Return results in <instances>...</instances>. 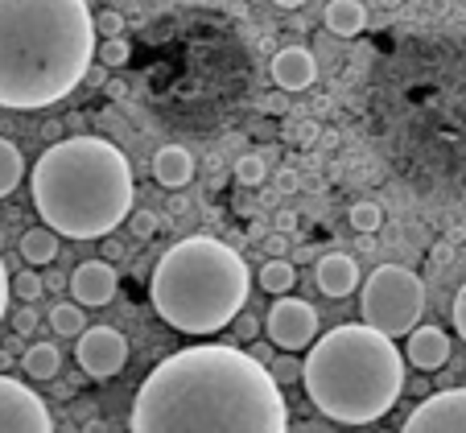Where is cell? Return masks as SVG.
Listing matches in <instances>:
<instances>
[{"label": "cell", "instance_id": "1", "mask_svg": "<svg viewBox=\"0 0 466 433\" xmlns=\"http://www.w3.org/2000/svg\"><path fill=\"white\" fill-rule=\"evenodd\" d=\"M132 433H289V405L264 363L231 343L182 347L145 376Z\"/></svg>", "mask_w": 466, "mask_h": 433}, {"label": "cell", "instance_id": "2", "mask_svg": "<svg viewBox=\"0 0 466 433\" xmlns=\"http://www.w3.org/2000/svg\"><path fill=\"white\" fill-rule=\"evenodd\" d=\"M96 58L87 0H0V107H54Z\"/></svg>", "mask_w": 466, "mask_h": 433}, {"label": "cell", "instance_id": "3", "mask_svg": "<svg viewBox=\"0 0 466 433\" xmlns=\"http://www.w3.org/2000/svg\"><path fill=\"white\" fill-rule=\"evenodd\" d=\"M29 195L42 223L71 239H104L132 215V166L104 136H71L37 157Z\"/></svg>", "mask_w": 466, "mask_h": 433}, {"label": "cell", "instance_id": "4", "mask_svg": "<svg viewBox=\"0 0 466 433\" xmlns=\"http://www.w3.org/2000/svg\"><path fill=\"white\" fill-rule=\"evenodd\" d=\"M301 384L322 417L335 425H371L392 413L405 392V355L396 338L351 322L309 343Z\"/></svg>", "mask_w": 466, "mask_h": 433}, {"label": "cell", "instance_id": "5", "mask_svg": "<svg viewBox=\"0 0 466 433\" xmlns=\"http://www.w3.org/2000/svg\"><path fill=\"white\" fill-rule=\"evenodd\" d=\"M252 293V268L231 244L215 236L177 239L157 260L149 297L157 318L182 335H219L244 314Z\"/></svg>", "mask_w": 466, "mask_h": 433}, {"label": "cell", "instance_id": "6", "mask_svg": "<svg viewBox=\"0 0 466 433\" xmlns=\"http://www.w3.org/2000/svg\"><path fill=\"white\" fill-rule=\"evenodd\" d=\"M425 314V281L405 265H380L376 273H368L360 289V318L363 327L380 330L388 338L409 335L413 327H421Z\"/></svg>", "mask_w": 466, "mask_h": 433}, {"label": "cell", "instance_id": "7", "mask_svg": "<svg viewBox=\"0 0 466 433\" xmlns=\"http://www.w3.org/2000/svg\"><path fill=\"white\" fill-rule=\"evenodd\" d=\"M0 433H54L46 400L5 371H0Z\"/></svg>", "mask_w": 466, "mask_h": 433}, {"label": "cell", "instance_id": "8", "mask_svg": "<svg viewBox=\"0 0 466 433\" xmlns=\"http://www.w3.org/2000/svg\"><path fill=\"white\" fill-rule=\"evenodd\" d=\"M264 330H268V343H273L277 351H289V355L306 351V347L318 338V309L309 306V301L285 293V297L273 301Z\"/></svg>", "mask_w": 466, "mask_h": 433}, {"label": "cell", "instance_id": "9", "mask_svg": "<svg viewBox=\"0 0 466 433\" xmlns=\"http://www.w3.org/2000/svg\"><path fill=\"white\" fill-rule=\"evenodd\" d=\"M75 359H79V368L87 371L91 380H112L128 363V338L112 327H87L79 335Z\"/></svg>", "mask_w": 466, "mask_h": 433}, {"label": "cell", "instance_id": "10", "mask_svg": "<svg viewBox=\"0 0 466 433\" xmlns=\"http://www.w3.org/2000/svg\"><path fill=\"white\" fill-rule=\"evenodd\" d=\"M400 433H466V388L425 397L400 425Z\"/></svg>", "mask_w": 466, "mask_h": 433}, {"label": "cell", "instance_id": "11", "mask_svg": "<svg viewBox=\"0 0 466 433\" xmlns=\"http://www.w3.org/2000/svg\"><path fill=\"white\" fill-rule=\"evenodd\" d=\"M120 289V273H116L107 260H83L71 273V297L75 306L91 309V306H107Z\"/></svg>", "mask_w": 466, "mask_h": 433}, {"label": "cell", "instance_id": "12", "mask_svg": "<svg viewBox=\"0 0 466 433\" xmlns=\"http://www.w3.org/2000/svg\"><path fill=\"white\" fill-rule=\"evenodd\" d=\"M318 79V58L306 45H285L273 58V83L277 91H306Z\"/></svg>", "mask_w": 466, "mask_h": 433}, {"label": "cell", "instance_id": "13", "mask_svg": "<svg viewBox=\"0 0 466 433\" xmlns=\"http://www.w3.org/2000/svg\"><path fill=\"white\" fill-rule=\"evenodd\" d=\"M405 359L417 371H438L450 359V335L441 327H413L405 343Z\"/></svg>", "mask_w": 466, "mask_h": 433}, {"label": "cell", "instance_id": "14", "mask_svg": "<svg viewBox=\"0 0 466 433\" xmlns=\"http://www.w3.org/2000/svg\"><path fill=\"white\" fill-rule=\"evenodd\" d=\"M314 281L326 297H347V293L360 289V265L347 252H326L314 265Z\"/></svg>", "mask_w": 466, "mask_h": 433}, {"label": "cell", "instance_id": "15", "mask_svg": "<svg viewBox=\"0 0 466 433\" xmlns=\"http://www.w3.org/2000/svg\"><path fill=\"white\" fill-rule=\"evenodd\" d=\"M153 177H157L166 190H182V186L194 177L190 149H182V145H166V149H157V157H153Z\"/></svg>", "mask_w": 466, "mask_h": 433}, {"label": "cell", "instance_id": "16", "mask_svg": "<svg viewBox=\"0 0 466 433\" xmlns=\"http://www.w3.org/2000/svg\"><path fill=\"white\" fill-rule=\"evenodd\" d=\"M322 21L339 37H360L368 29V5H360V0H326Z\"/></svg>", "mask_w": 466, "mask_h": 433}, {"label": "cell", "instance_id": "17", "mask_svg": "<svg viewBox=\"0 0 466 433\" xmlns=\"http://www.w3.org/2000/svg\"><path fill=\"white\" fill-rule=\"evenodd\" d=\"M58 231L50 227H29L25 236H21V260H25L29 268H42V265H54L58 260Z\"/></svg>", "mask_w": 466, "mask_h": 433}, {"label": "cell", "instance_id": "18", "mask_svg": "<svg viewBox=\"0 0 466 433\" xmlns=\"http://www.w3.org/2000/svg\"><path fill=\"white\" fill-rule=\"evenodd\" d=\"M21 368H25L29 380H54L62 371V351L54 343H34L21 355Z\"/></svg>", "mask_w": 466, "mask_h": 433}, {"label": "cell", "instance_id": "19", "mask_svg": "<svg viewBox=\"0 0 466 433\" xmlns=\"http://www.w3.org/2000/svg\"><path fill=\"white\" fill-rule=\"evenodd\" d=\"M256 281H260L264 293H273V297H285V293H293V285H298V268H293L285 257H273V260H264V265H260Z\"/></svg>", "mask_w": 466, "mask_h": 433}, {"label": "cell", "instance_id": "20", "mask_svg": "<svg viewBox=\"0 0 466 433\" xmlns=\"http://www.w3.org/2000/svg\"><path fill=\"white\" fill-rule=\"evenodd\" d=\"M21 177H25V157H21L17 145L0 136V198L13 195L21 186Z\"/></svg>", "mask_w": 466, "mask_h": 433}, {"label": "cell", "instance_id": "21", "mask_svg": "<svg viewBox=\"0 0 466 433\" xmlns=\"http://www.w3.org/2000/svg\"><path fill=\"white\" fill-rule=\"evenodd\" d=\"M50 330L58 338H79L83 330H87V314H83V306H75V301L54 306L50 309Z\"/></svg>", "mask_w": 466, "mask_h": 433}, {"label": "cell", "instance_id": "22", "mask_svg": "<svg viewBox=\"0 0 466 433\" xmlns=\"http://www.w3.org/2000/svg\"><path fill=\"white\" fill-rule=\"evenodd\" d=\"M9 293H13V297H21L25 306H34V301L46 293V281L37 277V268H25V273L9 277Z\"/></svg>", "mask_w": 466, "mask_h": 433}, {"label": "cell", "instance_id": "23", "mask_svg": "<svg viewBox=\"0 0 466 433\" xmlns=\"http://www.w3.org/2000/svg\"><path fill=\"white\" fill-rule=\"evenodd\" d=\"M351 227L360 231V236H371V231H380V223H384V211H380V203H371V198H363V203L351 206Z\"/></svg>", "mask_w": 466, "mask_h": 433}, {"label": "cell", "instance_id": "24", "mask_svg": "<svg viewBox=\"0 0 466 433\" xmlns=\"http://www.w3.org/2000/svg\"><path fill=\"white\" fill-rule=\"evenodd\" d=\"M264 177H268V161H264L260 153H244V157L236 161V182L239 186H260Z\"/></svg>", "mask_w": 466, "mask_h": 433}, {"label": "cell", "instance_id": "25", "mask_svg": "<svg viewBox=\"0 0 466 433\" xmlns=\"http://www.w3.org/2000/svg\"><path fill=\"white\" fill-rule=\"evenodd\" d=\"M128 58H132V45L124 42V37H104V42H99V62H104V66H124Z\"/></svg>", "mask_w": 466, "mask_h": 433}, {"label": "cell", "instance_id": "26", "mask_svg": "<svg viewBox=\"0 0 466 433\" xmlns=\"http://www.w3.org/2000/svg\"><path fill=\"white\" fill-rule=\"evenodd\" d=\"M268 376H273L277 384H293V380H301V363L293 359L289 351H285V355H273V363H268Z\"/></svg>", "mask_w": 466, "mask_h": 433}, {"label": "cell", "instance_id": "27", "mask_svg": "<svg viewBox=\"0 0 466 433\" xmlns=\"http://www.w3.org/2000/svg\"><path fill=\"white\" fill-rule=\"evenodd\" d=\"M124 223L132 227V236H137V239H153V236H157V215H153V211H132Z\"/></svg>", "mask_w": 466, "mask_h": 433}, {"label": "cell", "instance_id": "28", "mask_svg": "<svg viewBox=\"0 0 466 433\" xmlns=\"http://www.w3.org/2000/svg\"><path fill=\"white\" fill-rule=\"evenodd\" d=\"M289 145H298V149H309V145L318 141V124L314 120H301V124H289Z\"/></svg>", "mask_w": 466, "mask_h": 433}, {"label": "cell", "instance_id": "29", "mask_svg": "<svg viewBox=\"0 0 466 433\" xmlns=\"http://www.w3.org/2000/svg\"><path fill=\"white\" fill-rule=\"evenodd\" d=\"M96 34H104V37H120L124 34V17L116 9H104L96 17Z\"/></svg>", "mask_w": 466, "mask_h": 433}, {"label": "cell", "instance_id": "30", "mask_svg": "<svg viewBox=\"0 0 466 433\" xmlns=\"http://www.w3.org/2000/svg\"><path fill=\"white\" fill-rule=\"evenodd\" d=\"M231 327H236L239 343H256V335H260V322H256L252 314H236V322H231Z\"/></svg>", "mask_w": 466, "mask_h": 433}, {"label": "cell", "instance_id": "31", "mask_svg": "<svg viewBox=\"0 0 466 433\" xmlns=\"http://www.w3.org/2000/svg\"><path fill=\"white\" fill-rule=\"evenodd\" d=\"M450 314H454V330H458V338L466 343V285L454 293V309H450Z\"/></svg>", "mask_w": 466, "mask_h": 433}, {"label": "cell", "instance_id": "32", "mask_svg": "<svg viewBox=\"0 0 466 433\" xmlns=\"http://www.w3.org/2000/svg\"><path fill=\"white\" fill-rule=\"evenodd\" d=\"M13 327H17V335H29V330L37 327V314H34V306H25L17 314V318H13Z\"/></svg>", "mask_w": 466, "mask_h": 433}, {"label": "cell", "instance_id": "33", "mask_svg": "<svg viewBox=\"0 0 466 433\" xmlns=\"http://www.w3.org/2000/svg\"><path fill=\"white\" fill-rule=\"evenodd\" d=\"M9 268H5V260H0V322H5V309H9Z\"/></svg>", "mask_w": 466, "mask_h": 433}, {"label": "cell", "instance_id": "34", "mask_svg": "<svg viewBox=\"0 0 466 433\" xmlns=\"http://www.w3.org/2000/svg\"><path fill=\"white\" fill-rule=\"evenodd\" d=\"M298 186H301V177L293 174V169H281V174H277V190H285V195H293Z\"/></svg>", "mask_w": 466, "mask_h": 433}, {"label": "cell", "instance_id": "35", "mask_svg": "<svg viewBox=\"0 0 466 433\" xmlns=\"http://www.w3.org/2000/svg\"><path fill=\"white\" fill-rule=\"evenodd\" d=\"M289 433H335L326 421H301V425H289Z\"/></svg>", "mask_w": 466, "mask_h": 433}, {"label": "cell", "instance_id": "36", "mask_svg": "<svg viewBox=\"0 0 466 433\" xmlns=\"http://www.w3.org/2000/svg\"><path fill=\"white\" fill-rule=\"evenodd\" d=\"M248 355H252L256 363H264V368L273 363V347H264V343H252V351H248Z\"/></svg>", "mask_w": 466, "mask_h": 433}, {"label": "cell", "instance_id": "37", "mask_svg": "<svg viewBox=\"0 0 466 433\" xmlns=\"http://www.w3.org/2000/svg\"><path fill=\"white\" fill-rule=\"evenodd\" d=\"M264 107H268V112H273V116H281L285 107H289V104H285V91H277V96H268V104H264Z\"/></svg>", "mask_w": 466, "mask_h": 433}, {"label": "cell", "instance_id": "38", "mask_svg": "<svg viewBox=\"0 0 466 433\" xmlns=\"http://www.w3.org/2000/svg\"><path fill=\"white\" fill-rule=\"evenodd\" d=\"M268 252H273V257H285V236H273V239H268Z\"/></svg>", "mask_w": 466, "mask_h": 433}, {"label": "cell", "instance_id": "39", "mask_svg": "<svg viewBox=\"0 0 466 433\" xmlns=\"http://www.w3.org/2000/svg\"><path fill=\"white\" fill-rule=\"evenodd\" d=\"M273 5H281V9H301L306 0H273Z\"/></svg>", "mask_w": 466, "mask_h": 433}, {"label": "cell", "instance_id": "40", "mask_svg": "<svg viewBox=\"0 0 466 433\" xmlns=\"http://www.w3.org/2000/svg\"><path fill=\"white\" fill-rule=\"evenodd\" d=\"M5 368H9V355H5V351H0V371H5Z\"/></svg>", "mask_w": 466, "mask_h": 433}]
</instances>
